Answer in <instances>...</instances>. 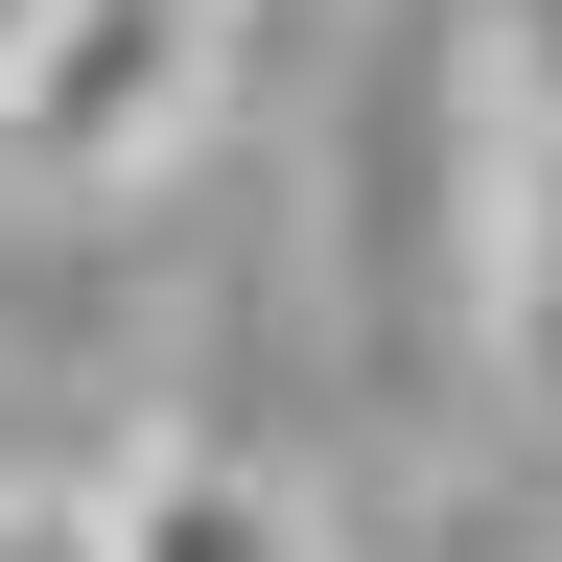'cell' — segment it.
<instances>
[{"mask_svg": "<svg viewBox=\"0 0 562 562\" xmlns=\"http://www.w3.org/2000/svg\"><path fill=\"white\" fill-rule=\"evenodd\" d=\"M211 47H235V0H47V47H24V94H0V140H24L47 188H140V165L211 117Z\"/></svg>", "mask_w": 562, "mask_h": 562, "instance_id": "1", "label": "cell"}, {"mask_svg": "<svg viewBox=\"0 0 562 562\" xmlns=\"http://www.w3.org/2000/svg\"><path fill=\"white\" fill-rule=\"evenodd\" d=\"M117 562H328V539H305V492L235 469V446H140L117 469Z\"/></svg>", "mask_w": 562, "mask_h": 562, "instance_id": "2", "label": "cell"}, {"mask_svg": "<svg viewBox=\"0 0 562 562\" xmlns=\"http://www.w3.org/2000/svg\"><path fill=\"white\" fill-rule=\"evenodd\" d=\"M0 562H117V492H70V469H0Z\"/></svg>", "mask_w": 562, "mask_h": 562, "instance_id": "3", "label": "cell"}, {"mask_svg": "<svg viewBox=\"0 0 562 562\" xmlns=\"http://www.w3.org/2000/svg\"><path fill=\"white\" fill-rule=\"evenodd\" d=\"M24 47H47V0H0V94H24Z\"/></svg>", "mask_w": 562, "mask_h": 562, "instance_id": "4", "label": "cell"}]
</instances>
